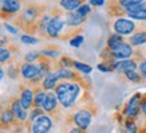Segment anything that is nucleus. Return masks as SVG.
<instances>
[{
	"label": "nucleus",
	"mask_w": 146,
	"mask_h": 133,
	"mask_svg": "<svg viewBox=\"0 0 146 133\" xmlns=\"http://www.w3.org/2000/svg\"><path fill=\"white\" fill-rule=\"evenodd\" d=\"M141 101H142V93H135L133 97L127 101L125 105L123 114L129 118H137L138 114L141 113Z\"/></svg>",
	"instance_id": "nucleus-7"
},
{
	"label": "nucleus",
	"mask_w": 146,
	"mask_h": 133,
	"mask_svg": "<svg viewBox=\"0 0 146 133\" xmlns=\"http://www.w3.org/2000/svg\"><path fill=\"white\" fill-rule=\"evenodd\" d=\"M39 54L40 55H43V57H46V58H50V59H55V58H58L59 55H60V50H59L58 46L50 44V46H47V47L40 50Z\"/></svg>",
	"instance_id": "nucleus-22"
},
{
	"label": "nucleus",
	"mask_w": 146,
	"mask_h": 133,
	"mask_svg": "<svg viewBox=\"0 0 146 133\" xmlns=\"http://www.w3.org/2000/svg\"><path fill=\"white\" fill-rule=\"evenodd\" d=\"M138 126L135 124V118H129L126 117V121H125V132L126 133H138Z\"/></svg>",
	"instance_id": "nucleus-26"
},
{
	"label": "nucleus",
	"mask_w": 146,
	"mask_h": 133,
	"mask_svg": "<svg viewBox=\"0 0 146 133\" xmlns=\"http://www.w3.org/2000/svg\"><path fill=\"white\" fill-rule=\"evenodd\" d=\"M138 70H139V74L142 76V78L146 80V58L141 59V62L138 63Z\"/></svg>",
	"instance_id": "nucleus-35"
},
{
	"label": "nucleus",
	"mask_w": 146,
	"mask_h": 133,
	"mask_svg": "<svg viewBox=\"0 0 146 133\" xmlns=\"http://www.w3.org/2000/svg\"><path fill=\"white\" fill-rule=\"evenodd\" d=\"M32 90H34V104H32V108H42L43 109L46 97H47V92L42 88V85L34 86Z\"/></svg>",
	"instance_id": "nucleus-17"
},
{
	"label": "nucleus",
	"mask_w": 146,
	"mask_h": 133,
	"mask_svg": "<svg viewBox=\"0 0 146 133\" xmlns=\"http://www.w3.org/2000/svg\"><path fill=\"white\" fill-rule=\"evenodd\" d=\"M4 26H5V28H7L9 32H12V34H16V32H18V28H15V27L11 26V24H8V23H5Z\"/></svg>",
	"instance_id": "nucleus-39"
},
{
	"label": "nucleus",
	"mask_w": 146,
	"mask_h": 133,
	"mask_svg": "<svg viewBox=\"0 0 146 133\" xmlns=\"http://www.w3.org/2000/svg\"><path fill=\"white\" fill-rule=\"evenodd\" d=\"M22 8H23V0H8V1L3 3V5H1L0 18L3 19L12 18L16 13L20 12Z\"/></svg>",
	"instance_id": "nucleus-8"
},
{
	"label": "nucleus",
	"mask_w": 146,
	"mask_h": 133,
	"mask_svg": "<svg viewBox=\"0 0 146 133\" xmlns=\"http://www.w3.org/2000/svg\"><path fill=\"white\" fill-rule=\"evenodd\" d=\"M54 18L47 28V36L54 39H60L66 30V12L62 8H52Z\"/></svg>",
	"instance_id": "nucleus-4"
},
{
	"label": "nucleus",
	"mask_w": 146,
	"mask_h": 133,
	"mask_svg": "<svg viewBox=\"0 0 146 133\" xmlns=\"http://www.w3.org/2000/svg\"><path fill=\"white\" fill-rule=\"evenodd\" d=\"M84 38L82 35H75L74 38H71L70 39V44L72 46V47H79L80 44L83 43Z\"/></svg>",
	"instance_id": "nucleus-34"
},
{
	"label": "nucleus",
	"mask_w": 146,
	"mask_h": 133,
	"mask_svg": "<svg viewBox=\"0 0 146 133\" xmlns=\"http://www.w3.org/2000/svg\"><path fill=\"white\" fill-rule=\"evenodd\" d=\"M113 30L115 34H119V35H133L134 32L138 30L137 24L134 20L131 19H126V18H118L115 19V22L113 23Z\"/></svg>",
	"instance_id": "nucleus-5"
},
{
	"label": "nucleus",
	"mask_w": 146,
	"mask_h": 133,
	"mask_svg": "<svg viewBox=\"0 0 146 133\" xmlns=\"http://www.w3.org/2000/svg\"><path fill=\"white\" fill-rule=\"evenodd\" d=\"M68 133H86V130H82V129H79V128H76V126H74V128L71 129Z\"/></svg>",
	"instance_id": "nucleus-40"
},
{
	"label": "nucleus",
	"mask_w": 146,
	"mask_h": 133,
	"mask_svg": "<svg viewBox=\"0 0 146 133\" xmlns=\"http://www.w3.org/2000/svg\"><path fill=\"white\" fill-rule=\"evenodd\" d=\"M95 113H97V108L93 104H86L84 106L79 108L78 110L74 112L68 121H71L76 128L82 129V130H87Z\"/></svg>",
	"instance_id": "nucleus-3"
},
{
	"label": "nucleus",
	"mask_w": 146,
	"mask_h": 133,
	"mask_svg": "<svg viewBox=\"0 0 146 133\" xmlns=\"http://www.w3.org/2000/svg\"><path fill=\"white\" fill-rule=\"evenodd\" d=\"M74 69L76 71H79L82 74H90L93 71V67L90 65H86V63H82V62H78V61H74Z\"/></svg>",
	"instance_id": "nucleus-27"
},
{
	"label": "nucleus",
	"mask_w": 146,
	"mask_h": 133,
	"mask_svg": "<svg viewBox=\"0 0 146 133\" xmlns=\"http://www.w3.org/2000/svg\"><path fill=\"white\" fill-rule=\"evenodd\" d=\"M60 82V80H59V77H58L56 71L52 70L50 71L48 74H46V77L43 78V81H42V88L44 89L46 92H51V90H54V89L56 88V85Z\"/></svg>",
	"instance_id": "nucleus-15"
},
{
	"label": "nucleus",
	"mask_w": 146,
	"mask_h": 133,
	"mask_svg": "<svg viewBox=\"0 0 146 133\" xmlns=\"http://www.w3.org/2000/svg\"><path fill=\"white\" fill-rule=\"evenodd\" d=\"M138 59L137 58H129V59H122V61H115L113 65V70L117 73H122L125 74L126 71L137 70L138 67Z\"/></svg>",
	"instance_id": "nucleus-13"
},
{
	"label": "nucleus",
	"mask_w": 146,
	"mask_h": 133,
	"mask_svg": "<svg viewBox=\"0 0 146 133\" xmlns=\"http://www.w3.org/2000/svg\"><path fill=\"white\" fill-rule=\"evenodd\" d=\"M1 5H3V0H0V9H1Z\"/></svg>",
	"instance_id": "nucleus-42"
},
{
	"label": "nucleus",
	"mask_w": 146,
	"mask_h": 133,
	"mask_svg": "<svg viewBox=\"0 0 146 133\" xmlns=\"http://www.w3.org/2000/svg\"><path fill=\"white\" fill-rule=\"evenodd\" d=\"M125 15H127L131 20H139V22H146V0L143 3H139L137 5L129 7L125 9Z\"/></svg>",
	"instance_id": "nucleus-12"
},
{
	"label": "nucleus",
	"mask_w": 146,
	"mask_h": 133,
	"mask_svg": "<svg viewBox=\"0 0 146 133\" xmlns=\"http://www.w3.org/2000/svg\"><path fill=\"white\" fill-rule=\"evenodd\" d=\"M52 118L48 114L40 116L39 118H36L34 122L28 125V132L30 133H48L52 128Z\"/></svg>",
	"instance_id": "nucleus-6"
},
{
	"label": "nucleus",
	"mask_w": 146,
	"mask_h": 133,
	"mask_svg": "<svg viewBox=\"0 0 146 133\" xmlns=\"http://www.w3.org/2000/svg\"><path fill=\"white\" fill-rule=\"evenodd\" d=\"M54 92L56 94L58 101L60 104V106L64 109H71L80 97L82 86L76 82L71 81H63L56 85V88L54 89Z\"/></svg>",
	"instance_id": "nucleus-2"
},
{
	"label": "nucleus",
	"mask_w": 146,
	"mask_h": 133,
	"mask_svg": "<svg viewBox=\"0 0 146 133\" xmlns=\"http://www.w3.org/2000/svg\"><path fill=\"white\" fill-rule=\"evenodd\" d=\"M145 0H117V3L121 5V8L123 9V12H125V9L129 8V7H133V5H137L139 4V3H143Z\"/></svg>",
	"instance_id": "nucleus-29"
},
{
	"label": "nucleus",
	"mask_w": 146,
	"mask_h": 133,
	"mask_svg": "<svg viewBox=\"0 0 146 133\" xmlns=\"http://www.w3.org/2000/svg\"><path fill=\"white\" fill-rule=\"evenodd\" d=\"M44 12H47V8L44 5L27 3L24 8L20 11V13L15 18L13 23L19 28H22L23 31H26L27 35L34 36V34H38V23Z\"/></svg>",
	"instance_id": "nucleus-1"
},
{
	"label": "nucleus",
	"mask_w": 146,
	"mask_h": 133,
	"mask_svg": "<svg viewBox=\"0 0 146 133\" xmlns=\"http://www.w3.org/2000/svg\"><path fill=\"white\" fill-rule=\"evenodd\" d=\"M7 74H8L9 78L16 80V78L20 76V63H18V65H9Z\"/></svg>",
	"instance_id": "nucleus-30"
},
{
	"label": "nucleus",
	"mask_w": 146,
	"mask_h": 133,
	"mask_svg": "<svg viewBox=\"0 0 146 133\" xmlns=\"http://www.w3.org/2000/svg\"><path fill=\"white\" fill-rule=\"evenodd\" d=\"M141 113L146 117V94H142V101H141Z\"/></svg>",
	"instance_id": "nucleus-37"
},
{
	"label": "nucleus",
	"mask_w": 146,
	"mask_h": 133,
	"mask_svg": "<svg viewBox=\"0 0 146 133\" xmlns=\"http://www.w3.org/2000/svg\"><path fill=\"white\" fill-rule=\"evenodd\" d=\"M8 102H9V106H11V109H12V112H13V114L16 117V120H18L20 124H27V121H28V113H27V110L23 108L19 96L11 97Z\"/></svg>",
	"instance_id": "nucleus-9"
},
{
	"label": "nucleus",
	"mask_w": 146,
	"mask_h": 133,
	"mask_svg": "<svg viewBox=\"0 0 146 133\" xmlns=\"http://www.w3.org/2000/svg\"><path fill=\"white\" fill-rule=\"evenodd\" d=\"M39 58H40L39 51H35V53H28L27 54L26 57H24V61L28 62V63H36Z\"/></svg>",
	"instance_id": "nucleus-32"
},
{
	"label": "nucleus",
	"mask_w": 146,
	"mask_h": 133,
	"mask_svg": "<svg viewBox=\"0 0 146 133\" xmlns=\"http://www.w3.org/2000/svg\"><path fill=\"white\" fill-rule=\"evenodd\" d=\"M97 67H98V70H101L102 73H110V71H113L110 69V66H109L107 63H105V62H101Z\"/></svg>",
	"instance_id": "nucleus-36"
},
{
	"label": "nucleus",
	"mask_w": 146,
	"mask_h": 133,
	"mask_svg": "<svg viewBox=\"0 0 146 133\" xmlns=\"http://www.w3.org/2000/svg\"><path fill=\"white\" fill-rule=\"evenodd\" d=\"M19 98L22 102L23 108L26 110L32 109V104H34V90L31 86L28 85H19Z\"/></svg>",
	"instance_id": "nucleus-11"
},
{
	"label": "nucleus",
	"mask_w": 146,
	"mask_h": 133,
	"mask_svg": "<svg viewBox=\"0 0 146 133\" xmlns=\"http://www.w3.org/2000/svg\"><path fill=\"white\" fill-rule=\"evenodd\" d=\"M72 66H74V59H71L70 57H66V55L60 57V58H59V61L55 63V67H64V69H71Z\"/></svg>",
	"instance_id": "nucleus-25"
},
{
	"label": "nucleus",
	"mask_w": 146,
	"mask_h": 133,
	"mask_svg": "<svg viewBox=\"0 0 146 133\" xmlns=\"http://www.w3.org/2000/svg\"><path fill=\"white\" fill-rule=\"evenodd\" d=\"M66 24L71 28H79L84 22H86V16H80L76 12H66Z\"/></svg>",
	"instance_id": "nucleus-18"
},
{
	"label": "nucleus",
	"mask_w": 146,
	"mask_h": 133,
	"mask_svg": "<svg viewBox=\"0 0 146 133\" xmlns=\"http://www.w3.org/2000/svg\"><path fill=\"white\" fill-rule=\"evenodd\" d=\"M11 58H12V51H11V47H4V46H0V65L8 63Z\"/></svg>",
	"instance_id": "nucleus-23"
},
{
	"label": "nucleus",
	"mask_w": 146,
	"mask_h": 133,
	"mask_svg": "<svg viewBox=\"0 0 146 133\" xmlns=\"http://www.w3.org/2000/svg\"><path fill=\"white\" fill-rule=\"evenodd\" d=\"M59 101H58V97L55 92L51 90V92H47V97H46L44 105H43V110H44L46 114L48 116H58L59 114Z\"/></svg>",
	"instance_id": "nucleus-10"
},
{
	"label": "nucleus",
	"mask_w": 146,
	"mask_h": 133,
	"mask_svg": "<svg viewBox=\"0 0 146 133\" xmlns=\"http://www.w3.org/2000/svg\"><path fill=\"white\" fill-rule=\"evenodd\" d=\"M125 43V39L123 36L119 35V34H111L110 36H109V39H107V49L111 50V51H114V50H117L119 46H122V44Z\"/></svg>",
	"instance_id": "nucleus-21"
},
{
	"label": "nucleus",
	"mask_w": 146,
	"mask_h": 133,
	"mask_svg": "<svg viewBox=\"0 0 146 133\" xmlns=\"http://www.w3.org/2000/svg\"><path fill=\"white\" fill-rule=\"evenodd\" d=\"M5 1H8V0H3V3H5Z\"/></svg>",
	"instance_id": "nucleus-43"
},
{
	"label": "nucleus",
	"mask_w": 146,
	"mask_h": 133,
	"mask_svg": "<svg viewBox=\"0 0 146 133\" xmlns=\"http://www.w3.org/2000/svg\"><path fill=\"white\" fill-rule=\"evenodd\" d=\"M44 114V110L42 109V108H32L31 112L28 113V121H27V126L31 124V122H34V121L36 120V118H39L40 116Z\"/></svg>",
	"instance_id": "nucleus-24"
},
{
	"label": "nucleus",
	"mask_w": 146,
	"mask_h": 133,
	"mask_svg": "<svg viewBox=\"0 0 146 133\" xmlns=\"http://www.w3.org/2000/svg\"><path fill=\"white\" fill-rule=\"evenodd\" d=\"M3 77H4V70H3V67L0 65V81L3 80Z\"/></svg>",
	"instance_id": "nucleus-41"
},
{
	"label": "nucleus",
	"mask_w": 146,
	"mask_h": 133,
	"mask_svg": "<svg viewBox=\"0 0 146 133\" xmlns=\"http://www.w3.org/2000/svg\"><path fill=\"white\" fill-rule=\"evenodd\" d=\"M89 4L91 7H101V5L105 4V0H90Z\"/></svg>",
	"instance_id": "nucleus-38"
},
{
	"label": "nucleus",
	"mask_w": 146,
	"mask_h": 133,
	"mask_svg": "<svg viewBox=\"0 0 146 133\" xmlns=\"http://www.w3.org/2000/svg\"><path fill=\"white\" fill-rule=\"evenodd\" d=\"M76 13H79L80 16H86L87 18V15H89L90 12H91V5L87 4V3H84V4H82L79 7V8L75 11Z\"/></svg>",
	"instance_id": "nucleus-31"
},
{
	"label": "nucleus",
	"mask_w": 146,
	"mask_h": 133,
	"mask_svg": "<svg viewBox=\"0 0 146 133\" xmlns=\"http://www.w3.org/2000/svg\"><path fill=\"white\" fill-rule=\"evenodd\" d=\"M86 0H59V5L64 12H75Z\"/></svg>",
	"instance_id": "nucleus-19"
},
{
	"label": "nucleus",
	"mask_w": 146,
	"mask_h": 133,
	"mask_svg": "<svg viewBox=\"0 0 146 133\" xmlns=\"http://www.w3.org/2000/svg\"><path fill=\"white\" fill-rule=\"evenodd\" d=\"M20 40H22L23 43H26V44H35V43L39 42V39H36L35 36L27 35V34H23L22 38H20Z\"/></svg>",
	"instance_id": "nucleus-33"
},
{
	"label": "nucleus",
	"mask_w": 146,
	"mask_h": 133,
	"mask_svg": "<svg viewBox=\"0 0 146 133\" xmlns=\"http://www.w3.org/2000/svg\"><path fill=\"white\" fill-rule=\"evenodd\" d=\"M125 77H126L130 82H134V84H141L142 80H143L141 74H139L138 71H135V70L126 71V73H125Z\"/></svg>",
	"instance_id": "nucleus-28"
},
{
	"label": "nucleus",
	"mask_w": 146,
	"mask_h": 133,
	"mask_svg": "<svg viewBox=\"0 0 146 133\" xmlns=\"http://www.w3.org/2000/svg\"><path fill=\"white\" fill-rule=\"evenodd\" d=\"M134 54L133 46L130 43H126L125 42L122 46H119L117 50L111 51V58L115 59V61H122V59H129Z\"/></svg>",
	"instance_id": "nucleus-14"
},
{
	"label": "nucleus",
	"mask_w": 146,
	"mask_h": 133,
	"mask_svg": "<svg viewBox=\"0 0 146 133\" xmlns=\"http://www.w3.org/2000/svg\"><path fill=\"white\" fill-rule=\"evenodd\" d=\"M129 43L131 46H142V44L146 43V28H142V30H137L133 35H130L129 38Z\"/></svg>",
	"instance_id": "nucleus-20"
},
{
	"label": "nucleus",
	"mask_w": 146,
	"mask_h": 133,
	"mask_svg": "<svg viewBox=\"0 0 146 133\" xmlns=\"http://www.w3.org/2000/svg\"><path fill=\"white\" fill-rule=\"evenodd\" d=\"M52 18H54V9L44 12L43 16L40 18L39 23H38V34L40 36H47V28H48V24L51 23Z\"/></svg>",
	"instance_id": "nucleus-16"
}]
</instances>
